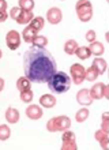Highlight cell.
I'll return each mask as SVG.
<instances>
[{"label": "cell", "mask_w": 109, "mask_h": 150, "mask_svg": "<svg viewBox=\"0 0 109 150\" xmlns=\"http://www.w3.org/2000/svg\"><path fill=\"white\" fill-rule=\"evenodd\" d=\"M37 33H38V32H37V30H34L31 26H27V28L23 30V33H22V38H23L26 42H31L35 37L38 36Z\"/></svg>", "instance_id": "17"}, {"label": "cell", "mask_w": 109, "mask_h": 150, "mask_svg": "<svg viewBox=\"0 0 109 150\" xmlns=\"http://www.w3.org/2000/svg\"><path fill=\"white\" fill-rule=\"evenodd\" d=\"M108 112H105V113L102 115V123H101V130L105 131V132H108L109 131V120H108Z\"/></svg>", "instance_id": "29"}, {"label": "cell", "mask_w": 109, "mask_h": 150, "mask_svg": "<svg viewBox=\"0 0 109 150\" xmlns=\"http://www.w3.org/2000/svg\"><path fill=\"white\" fill-rule=\"evenodd\" d=\"M11 135V130L8 128V126L6 124H0V141H6L10 138Z\"/></svg>", "instance_id": "25"}, {"label": "cell", "mask_w": 109, "mask_h": 150, "mask_svg": "<svg viewBox=\"0 0 109 150\" xmlns=\"http://www.w3.org/2000/svg\"><path fill=\"white\" fill-rule=\"evenodd\" d=\"M105 87L106 85L105 83H96L93 87H91V90L90 91V96H91V98L93 100H101L104 96H105Z\"/></svg>", "instance_id": "9"}, {"label": "cell", "mask_w": 109, "mask_h": 150, "mask_svg": "<svg viewBox=\"0 0 109 150\" xmlns=\"http://www.w3.org/2000/svg\"><path fill=\"white\" fill-rule=\"evenodd\" d=\"M76 101H78L81 105L83 107H87L91 104L93 98H91V96H90V91L87 89H82V90L78 91V94H76Z\"/></svg>", "instance_id": "10"}, {"label": "cell", "mask_w": 109, "mask_h": 150, "mask_svg": "<svg viewBox=\"0 0 109 150\" xmlns=\"http://www.w3.org/2000/svg\"><path fill=\"white\" fill-rule=\"evenodd\" d=\"M48 87H49V90L53 91V93L62 94V93H66V91L70 90L71 79L66 72H62V71L56 72V74L48 81Z\"/></svg>", "instance_id": "2"}, {"label": "cell", "mask_w": 109, "mask_h": 150, "mask_svg": "<svg viewBox=\"0 0 109 150\" xmlns=\"http://www.w3.org/2000/svg\"><path fill=\"white\" fill-rule=\"evenodd\" d=\"M63 15H62V11H60V8L57 7H52L48 10L47 12V19L49 23L52 25H57L60 23V21H62Z\"/></svg>", "instance_id": "8"}, {"label": "cell", "mask_w": 109, "mask_h": 150, "mask_svg": "<svg viewBox=\"0 0 109 150\" xmlns=\"http://www.w3.org/2000/svg\"><path fill=\"white\" fill-rule=\"evenodd\" d=\"M86 40H87L90 44L94 42V41H96V32H94V30H89V32L86 33Z\"/></svg>", "instance_id": "30"}, {"label": "cell", "mask_w": 109, "mask_h": 150, "mask_svg": "<svg viewBox=\"0 0 109 150\" xmlns=\"http://www.w3.org/2000/svg\"><path fill=\"white\" fill-rule=\"evenodd\" d=\"M6 119H7L8 123L15 124L19 120V112L16 111L15 108H8L7 111H6Z\"/></svg>", "instance_id": "16"}, {"label": "cell", "mask_w": 109, "mask_h": 150, "mask_svg": "<svg viewBox=\"0 0 109 150\" xmlns=\"http://www.w3.org/2000/svg\"><path fill=\"white\" fill-rule=\"evenodd\" d=\"M23 70L30 82L44 83L57 72V64L47 48L30 47L23 55Z\"/></svg>", "instance_id": "1"}, {"label": "cell", "mask_w": 109, "mask_h": 150, "mask_svg": "<svg viewBox=\"0 0 109 150\" xmlns=\"http://www.w3.org/2000/svg\"><path fill=\"white\" fill-rule=\"evenodd\" d=\"M26 116L31 120H37V119L42 117V109L38 107V105H30V107L26 108Z\"/></svg>", "instance_id": "11"}, {"label": "cell", "mask_w": 109, "mask_h": 150, "mask_svg": "<svg viewBox=\"0 0 109 150\" xmlns=\"http://www.w3.org/2000/svg\"><path fill=\"white\" fill-rule=\"evenodd\" d=\"M19 8L23 10V11H33V8H34V1H31V0H21Z\"/></svg>", "instance_id": "26"}, {"label": "cell", "mask_w": 109, "mask_h": 150, "mask_svg": "<svg viewBox=\"0 0 109 150\" xmlns=\"http://www.w3.org/2000/svg\"><path fill=\"white\" fill-rule=\"evenodd\" d=\"M89 109H86V108H82V109H79L76 113H75V120L78 123H82V122H85L86 119L89 117Z\"/></svg>", "instance_id": "23"}, {"label": "cell", "mask_w": 109, "mask_h": 150, "mask_svg": "<svg viewBox=\"0 0 109 150\" xmlns=\"http://www.w3.org/2000/svg\"><path fill=\"white\" fill-rule=\"evenodd\" d=\"M4 89V79L3 78H0V91Z\"/></svg>", "instance_id": "33"}, {"label": "cell", "mask_w": 109, "mask_h": 150, "mask_svg": "<svg viewBox=\"0 0 109 150\" xmlns=\"http://www.w3.org/2000/svg\"><path fill=\"white\" fill-rule=\"evenodd\" d=\"M85 68L82 67L81 64H74L71 66L70 72H71V81L75 83V85H81L83 81H85Z\"/></svg>", "instance_id": "6"}, {"label": "cell", "mask_w": 109, "mask_h": 150, "mask_svg": "<svg viewBox=\"0 0 109 150\" xmlns=\"http://www.w3.org/2000/svg\"><path fill=\"white\" fill-rule=\"evenodd\" d=\"M44 25H45V21H44L42 16H37V18H34V19L31 21L30 26L34 30H37V32H40L41 29H44Z\"/></svg>", "instance_id": "22"}, {"label": "cell", "mask_w": 109, "mask_h": 150, "mask_svg": "<svg viewBox=\"0 0 109 150\" xmlns=\"http://www.w3.org/2000/svg\"><path fill=\"white\" fill-rule=\"evenodd\" d=\"M40 104H41L44 108H52L56 105V98H54V96L44 94L40 97Z\"/></svg>", "instance_id": "14"}, {"label": "cell", "mask_w": 109, "mask_h": 150, "mask_svg": "<svg viewBox=\"0 0 109 150\" xmlns=\"http://www.w3.org/2000/svg\"><path fill=\"white\" fill-rule=\"evenodd\" d=\"M97 76H98V72L94 70L93 67H90V68H87L85 71V79H87V81H96L97 79Z\"/></svg>", "instance_id": "27"}, {"label": "cell", "mask_w": 109, "mask_h": 150, "mask_svg": "<svg viewBox=\"0 0 109 150\" xmlns=\"http://www.w3.org/2000/svg\"><path fill=\"white\" fill-rule=\"evenodd\" d=\"M89 51H90V53H91V55H96L98 57V56H101L102 53H104V45H102L101 42L94 41V42L90 44Z\"/></svg>", "instance_id": "18"}, {"label": "cell", "mask_w": 109, "mask_h": 150, "mask_svg": "<svg viewBox=\"0 0 109 150\" xmlns=\"http://www.w3.org/2000/svg\"><path fill=\"white\" fill-rule=\"evenodd\" d=\"M6 42H7L8 49L11 51H15L16 48L21 45V36L19 33L15 32V30H10L6 36Z\"/></svg>", "instance_id": "7"}, {"label": "cell", "mask_w": 109, "mask_h": 150, "mask_svg": "<svg viewBox=\"0 0 109 150\" xmlns=\"http://www.w3.org/2000/svg\"><path fill=\"white\" fill-rule=\"evenodd\" d=\"M71 127V120L67 116H59V117H53L47 123V128L51 132H56V131H68Z\"/></svg>", "instance_id": "3"}, {"label": "cell", "mask_w": 109, "mask_h": 150, "mask_svg": "<svg viewBox=\"0 0 109 150\" xmlns=\"http://www.w3.org/2000/svg\"><path fill=\"white\" fill-rule=\"evenodd\" d=\"M34 19V16H33V12L31 11H23V10H21L19 11V15L16 16V23L19 25H27L30 23L31 21Z\"/></svg>", "instance_id": "12"}, {"label": "cell", "mask_w": 109, "mask_h": 150, "mask_svg": "<svg viewBox=\"0 0 109 150\" xmlns=\"http://www.w3.org/2000/svg\"><path fill=\"white\" fill-rule=\"evenodd\" d=\"M33 91L31 90H26V91H21V100H22V103H31L33 101Z\"/></svg>", "instance_id": "28"}, {"label": "cell", "mask_w": 109, "mask_h": 150, "mask_svg": "<svg viewBox=\"0 0 109 150\" xmlns=\"http://www.w3.org/2000/svg\"><path fill=\"white\" fill-rule=\"evenodd\" d=\"M62 141H63L62 150H78L74 132H71V131H64L62 135Z\"/></svg>", "instance_id": "5"}, {"label": "cell", "mask_w": 109, "mask_h": 150, "mask_svg": "<svg viewBox=\"0 0 109 150\" xmlns=\"http://www.w3.org/2000/svg\"><path fill=\"white\" fill-rule=\"evenodd\" d=\"M104 97H105V98H109V87L108 86L105 87V96H104Z\"/></svg>", "instance_id": "34"}, {"label": "cell", "mask_w": 109, "mask_h": 150, "mask_svg": "<svg viewBox=\"0 0 109 150\" xmlns=\"http://www.w3.org/2000/svg\"><path fill=\"white\" fill-rule=\"evenodd\" d=\"M96 139H97V142H100V145L102 146L104 150H109V145H108V132L102 130H98L96 132Z\"/></svg>", "instance_id": "13"}, {"label": "cell", "mask_w": 109, "mask_h": 150, "mask_svg": "<svg viewBox=\"0 0 109 150\" xmlns=\"http://www.w3.org/2000/svg\"><path fill=\"white\" fill-rule=\"evenodd\" d=\"M75 10H76V15L82 22H89L93 16V8L90 1H78L75 6Z\"/></svg>", "instance_id": "4"}, {"label": "cell", "mask_w": 109, "mask_h": 150, "mask_svg": "<svg viewBox=\"0 0 109 150\" xmlns=\"http://www.w3.org/2000/svg\"><path fill=\"white\" fill-rule=\"evenodd\" d=\"M30 85L31 82L26 76H21L18 81H16V87L19 91H26V90H30Z\"/></svg>", "instance_id": "19"}, {"label": "cell", "mask_w": 109, "mask_h": 150, "mask_svg": "<svg viewBox=\"0 0 109 150\" xmlns=\"http://www.w3.org/2000/svg\"><path fill=\"white\" fill-rule=\"evenodd\" d=\"M33 47H37V48H45L48 44V38L44 36H37L33 41Z\"/></svg>", "instance_id": "24"}, {"label": "cell", "mask_w": 109, "mask_h": 150, "mask_svg": "<svg viewBox=\"0 0 109 150\" xmlns=\"http://www.w3.org/2000/svg\"><path fill=\"white\" fill-rule=\"evenodd\" d=\"M6 8H7V3L4 0H0V11H6Z\"/></svg>", "instance_id": "32"}, {"label": "cell", "mask_w": 109, "mask_h": 150, "mask_svg": "<svg viewBox=\"0 0 109 150\" xmlns=\"http://www.w3.org/2000/svg\"><path fill=\"white\" fill-rule=\"evenodd\" d=\"M7 19V12L6 11H0V22H4Z\"/></svg>", "instance_id": "31"}, {"label": "cell", "mask_w": 109, "mask_h": 150, "mask_svg": "<svg viewBox=\"0 0 109 150\" xmlns=\"http://www.w3.org/2000/svg\"><path fill=\"white\" fill-rule=\"evenodd\" d=\"M91 67L98 72V75H101V74H104V72L106 71V62L104 59H101V57H96Z\"/></svg>", "instance_id": "15"}, {"label": "cell", "mask_w": 109, "mask_h": 150, "mask_svg": "<svg viewBox=\"0 0 109 150\" xmlns=\"http://www.w3.org/2000/svg\"><path fill=\"white\" fill-rule=\"evenodd\" d=\"M76 48H78V44L75 40H68L66 44H64V52H66L67 55H74L75 51H76Z\"/></svg>", "instance_id": "20"}, {"label": "cell", "mask_w": 109, "mask_h": 150, "mask_svg": "<svg viewBox=\"0 0 109 150\" xmlns=\"http://www.w3.org/2000/svg\"><path fill=\"white\" fill-rule=\"evenodd\" d=\"M75 53H76V56H78L81 60H86L90 57V51L87 47H78L76 48V51H75Z\"/></svg>", "instance_id": "21"}, {"label": "cell", "mask_w": 109, "mask_h": 150, "mask_svg": "<svg viewBox=\"0 0 109 150\" xmlns=\"http://www.w3.org/2000/svg\"><path fill=\"white\" fill-rule=\"evenodd\" d=\"M1 56H3V52H1V49H0V59H1Z\"/></svg>", "instance_id": "35"}]
</instances>
